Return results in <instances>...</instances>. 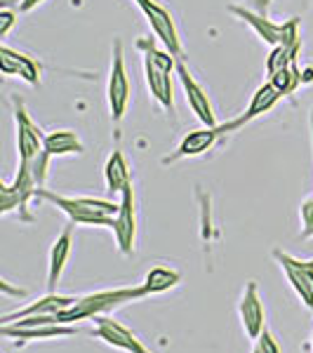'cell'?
<instances>
[{
    "label": "cell",
    "instance_id": "16",
    "mask_svg": "<svg viewBox=\"0 0 313 353\" xmlns=\"http://www.w3.org/2000/svg\"><path fill=\"white\" fill-rule=\"evenodd\" d=\"M71 250H73V224L66 221V226L61 229L59 236L54 238L52 248H50V254H48V292H57L61 283V276L66 271V264L71 259Z\"/></svg>",
    "mask_w": 313,
    "mask_h": 353
},
{
    "label": "cell",
    "instance_id": "30",
    "mask_svg": "<svg viewBox=\"0 0 313 353\" xmlns=\"http://www.w3.org/2000/svg\"><path fill=\"white\" fill-rule=\"evenodd\" d=\"M311 151H313V109H311Z\"/></svg>",
    "mask_w": 313,
    "mask_h": 353
},
{
    "label": "cell",
    "instance_id": "3",
    "mask_svg": "<svg viewBox=\"0 0 313 353\" xmlns=\"http://www.w3.org/2000/svg\"><path fill=\"white\" fill-rule=\"evenodd\" d=\"M146 299V290L141 285H128V288H111V290H97V292L83 294L76 299V304L57 313V321L61 325H73L78 321L88 318L106 316V313L121 309L125 304Z\"/></svg>",
    "mask_w": 313,
    "mask_h": 353
},
{
    "label": "cell",
    "instance_id": "6",
    "mask_svg": "<svg viewBox=\"0 0 313 353\" xmlns=\"http://www.w3.org/2000/svg\"><path fill=\"white\" fill-rule=\"evenodd\" d=\"M36 196L38 184L33 179V172L24 168V165H19L12 184L10 181H0V214L8 217V214L17 212L24 224H31V221H36V214L28 212V203Z\"/></svg>",
    "mask_w": 313,
    "mask_h": 353
},
{
    "label": "cell",
    "instance_id": "28",
    "mask_svg": "<svg viewBox=\"0 0 313 353\" xmlns=\"http://www.w3.org/2000/svg\"><path fill=\"white\" fill-rule=\"evenodd\" d=\"M45 3V0H21L19 3V12H33L36 8H41V5Z\"/></svg>",
    "mask_w": 313,
    "mask_h": 353
},
{
    "label": "cell",
    "instance_id": "10",
    "mask_svg": "<svg viewBox=\"0 0 313 353\" xmlns=\"http://www.w3.org/2000/svg\"><path fill=\"white\" fill-rule=\"evenodd\" d=\"M229 132H226V125L221 123L217 125V128H198L193 130V132L184 134L181 137V141L177 144V149L170 151L168 156L161 158V165H177L181 161H186V158H198L203 156V153H208L210 149H214L217 146V141L221 139V137H226Z\"/></svg>",
    "mask_w": 313,
    "mask_h": 353
},
{
    "label": "cell",
    "instance_id": "20",
    "mask_svg": "<svg viewBox=\"0 0 313 353\" xmlns=\"http://www.w3.org/2000/svg\"><path fill=\"white\" fill-rule=\"evenodd\" d=\"M104 181H106V191H109L111 196H123L125 189L132 184L130 165H128V161H125V153L121 149H116L109 158H106Z\"/></svg>",
    "mask_w": 313,
    "mask_h": 353
},
{
    "label": "cell",
    "instance_id": "22",
    "mask_svg": "<svg viewBox=\"0 0 313 353\" xmlns=\"http://www.w3.org/2000/svg\"><path fill=\"white\" fill-rule=\"evenodd\" d=\"M181 283V273L177 269H168V266H153L144 276L141 288L146 290V297H156V294L170 292Z\"/></svg>",
    "mask_w": 313,
    "mask_h": 353
},
{
    "label": "cell",
    "instance_id": "31",
    "mask_svg": "<svg viewBox=\"0 0 313 353\" xmlns=\"http://www.w3.org/2000/svg\"><path fill=\"white\" fill-rule=\"evenodd\" d=\"M252 353H261V351H259V346H257V344H254V346H252Z\"/></svg>",
    "mask_w": 313,
    "mask_h": 353
},
{
    "label": "cell",
    "instance_id": "19",
    "mask_svg": "<svg viewBox=\"0 0 313 353\" xmlns=\"http://www.w3.org/2000/svg\"><path fill=\"white\" fill-rule=\"evenodd\" d=\"M78 297H71V294H59V292H48L45 297L31 301V304L21 306L12 313H5L0 318V325L5 323H14V321H21V318H31V316H57L59 311L68 309V306L76 304Z\"/></svg>",
    "mask_w": 313,
    "mask_h": 353
},
{
    "label": "cell",
    "instance_id": "15",
    "mask_svg": "<svg viewBox=\"0 0 313 353\" xmlns=\"http://www.w3.org/2000/svg\"><path fill=\"white\" fill-rule=\"evenodd\" d=\"M78 332H81V330L76 325H61V323H45V325H17V323H8V325H0V334H3L5 339L17 341V344L73 337V334H78Z\"/></svg>",
    "mask_w": 313,
    "mask_h": 353
},
{
    "label": "cell",
    "instance_id": "29",
    "mask_svg": "<svg viewBox=\"0 0 313 353\" xmlns=\"http://www.w3.org/2000/svg\"><path fill=\"white\" fill-rule=\"evenodd\" d=\"M0 288H3V292H5V294H17V297H24V294H26V290H12V288H10V283H8V281L0 283Z\"/></svg>",
    "mask_w": 313,
    "mask_h": 353
},
{
    "label": "cell",
    "instance_id": "2",
    "mask_svg": "<svg viewBox=\"0 0 313 353\" xmlns=\"http://www.w3.org/2000/svg\"><path fill=\"white\" fill-rule=\"evenodd\" d=\"M137 48L144 57V81L149 88V94L156 104H161L170 116L177 113L174 106V88H172V73H177V57L168 50H161L151 38H139Z\"/></svg>",
    "mask_w": 313,
    "mask_h": 353
},
{
    "label": "cell",
    "instance_id": "8",
    "mask_svg": "<svg viewBox=\"0 0 313 353\" xmlns=\"http://www.w3.org/2000/svg\"><path fill=\"white\" fill-rule=\"evenodd\" d=\"M137 8L144 12L153 36L161 41L163 48L168 50V52H172L177 59H184V45H181L179 28H177V24H174L172 14H170L163 5H158L156 0H141Z\"/></svg>",
    "mask_w": 313,
    "mask_h": 353
},
{
    "label": "cell",
    "instance_id": "5",
    "mask_svg": "<svg viewBox=\"0 0 313 353\" xmlns=\"http://www.w3.org/2000/svg\"><path fill=\"white\" fill-rule=\"evenodd\" d=\"M130 94H132V85H130L128 66H125V48L121 38H116L111 52L109 83H106V104H109V116L113 125H121L125 113H128Z\"/></svg>",
    "mask_w": 313,
    "mask_h": 353
},
{
    "label": "cell",
    "instance_id": "4",
    "mask_svg": "<svg viewBox=\"0 0 313 353\" xmlns=\"http://www.w3.org/2000/svg\"><path fill=\"white\" fill-rule=\"evenodd\" d=\"M229 12L236 17V19L245 21V24L257 33L259 41H264L266 45L276 48V45H294V43H301V36H299V19L292 17V19L283 21V24H276L271 21L266 14H259L250 8H241V5H229Z\"/></svg>",
    "mask_w": 313,
    "mask_h": 353
},
{
    "label": "cell",
    "instance_id": "26",
    "mask_svg": "<svg viewBox=\"0 0 313 353\" xmlns=\"http://www.w3.org/2000/svg\"><path fill=\"white\" fill-rule=\"evenodd\" d=\"M17 24V12L10 8H3L0 10V38H8L10 31L14 28Z\"/></svg>",
    "mask_w": 313,
    "mask_h": 353
},
{
    "label": "cell",
    "instance_id": "9",
    "mask_svg": "<svg viewBox=\"0 0 313 353\" xmlns=\"http://www.w3.org/2000/svg\"><path fill=\"white\" fill-rule=\"evenodd\" d=\"M271 254L285 273L290 288L294 290L299 301L313 313V259H297L283 250H273Z\"/></svg>",
    "mask_w": 313,
    "mask_h": 353
},
{
    "label": "cell",
    "instance_id": "7",
    "mask_svg": "<svg viewBox=\"0 0 313 353\" xmlns=\"http://www.w3.org/2000/svg\"><path fill=\"white\" fill-rule=\"evenodd\" d=\"M12 111H14V132H17V158H19V165L31 168L45 153V134L33 123V118L28 116L21 97H12Z\"/></svg>",
    "mask_w": 313,
    "mask_h": 353
},
{
    "label": "cell",
    "instance_id": "23",
    "mask_svg": "<svg viewBox=\"0 0 313 353\" xmlns=\"http://www.w3.org/2000/svg\"><path fill=\"white\" fill-rule=\"evenodd\" d=\"M301 50V43H294V45H276L271 48L269 57H266V73H276L281 68H285L290 64H297V54Z\"/></svg>",
    "mask_w": 313,
    "mask_h": 353
},
{
    "label": "cell",
    "instance_id": "14",
    "mask_svg": "<svg viewBox=\"0 0 313 353\" xmlns=\"http://www.w3.org/2000/svg\"><path fill=\"white\" fill-rule=\"evenodd\" d=\"M116 245L125 257H132L134 254V243H137V210H134V186L130 184L125 193L121 196V210H118L116 217Z\"/></svg>",
    "mask_w": 313,
    "mask_h": 353
},
{
    "label": "cell",
    "instance_id": "18",
    "mask_svg": "<svg viewBox=\"0 0 313 353\" xmlns=\"http://www.w3.org/2000/svg\"><path fill=\"white\" fill-rule=\"evenodd\" d=\"M0 68H3L5 76H17L24 83H28L31 88L41 85V64L33 59L31 54L12 50L8 45L0 48Z\"/></svg>",
    "mask_w": 313,
    "mask_h": 353
},
{
    "label": "cell",
    "instance_id": "33",
    "mask_svg": "<svg viewBox=\"0 0 313 353\" xmlns=\"http://www.w3.org/2000/svg\"><path fill=\"white\" fill-rule=\"evenodd\" d=\"M311 346H313V334H311Z\"/></svg>",
    "mask_w": 313,
    "mask_h": 353
},
{
    "label": "cell",
    "instance_id": "17",
    "mask_svg": "<svg viewBox=\"0 0 313 353\" xmlns=\"http://www.w3.org/2000/svg\"><path fill=\"white\" fill-rule=\"evenodd\" d=\"M281 99H283V94L278 92L276 88H273V83H271V81H269V83H264V85H259V88L254 90V94L250 97L248 109L243 111L238 118H233V121L224 123V125H226V132H236V130H241L243 125L257 121V118H261L264 113H269Z\"/></svg>",
    "mask_w": 313,
    "mask_h": 353
},
{
    "label": "cell",
    "instance_id": "25",
    "mask_svg": "<svg viewBox=\"0 0 313 353\" xmlns=\"http://www.w3.org/2000/svg\"><path fill=\"white\" fill-rule=\"evenodd\" d=\"M299 219H301L299 241H311L313 238V198H304V201H301Z\"/></svg>",
    "mask_w": 313,
    "mask_h": 353
},
{
    "label": "cell",
    "instance_id": "32",
    "mask_svg": "<svg viewBox=\"0 0 313 353\" xmlns=\"http://www.w3.org/2000/svg\"><path fill=\"white\" fill-rule=\"evenodd\" d=\"M134 3H137V5H139V3H141V0H134Z\"/></svg>",
    "mask_w": 313,
    "mask_h": 353
},
{
    "label": "cell",
    "instance_id": "27",
    "mask_svg": "<svg viewBox=\"0 0 313 353\" xmlns=\"http://www.w3.org/2000/svg\"><path fill=\"white\" fill-rule=\"evenodd\" d=\"M271 3L273 0H248V8L254 10V12H259V14H266L271 8Z\"/></svg>",
    "mask_w": 313,
    "mask_h": 353
},
{
    "label": "cell",
    "instance_id": "24",
    "mask_svg": "<svg viewBox=\"0 0 313 353\" xmlns=\"http://www.w3.org/2000/svg\"><path fill=\"white\" fill-rule=\"evenodd\" d=\"M269 81L273 83V88H276L283 97H287L301 85V71H299L297 64H290L285 68H281V71L271 73Z\"/></svg>",
    "mask_w": 313,
    "mask_h": 353
},
{
    "label": "cell",
    "instance_id": "21",
    "mask_svg": "<svg viewBox=\"0 0 313 353\" xmlns=\"http://www.w3.org/2000/svg\"><path fill=\"white\" fill-rule=\"evenodd\" d=\"M45 153L50 158L73 156V153L81 156V153H85V144L73 130H52V132L45 134Z\"/></svg>",
    "mask_w": 313,
    "mask_h": 353
},
{
    "label": "cell",
    "instance_id": "12",
    "mask_svg": "<svg viewBox=\"0 0 313 353\" xmlns=\"http://www.w3.org/2000/svg\"><path fill=\"white\" fill-rule=\"evenodd\" d=\"M177 78L184 88V94H186V104L189 109L196 113V118L201 121L205 128H217V113H214V106L210 101L208 92L201 83L193 78V73L189 71V66L184 64V59H177Z\"/></svg>",
    "mask_w": 313,
    "mask_h": 353
},
{
    "label": "cell",
    "instance_id": "11",
    "mask_svg": "<svg viewBox=\"0 0 313 353\" xmlns=\"http://www.w3.org/2000/svg\"><path fill=\"white\" fill-rule=\"evenodd\" d=\"M92 321H94L92 337L104 341L111 349H118L123 353H153L151 349H146V346L141 344V339L137 337L130 327H125L123 323L113 321L109 316H97Z\"/></svg>",
    "mask_w": 313,
    "mask_h": 353
},
{
    "label": "cell",
    "instance_id": "1",
    "mask_svg": "<svg viewBox=\"0 0 313 353\" xmlns=\"http://www.w3.org/2000/svg\"><path fill=\"white\" fill-rule=\"evenodd\" d=\"M38 201L54 205L57 210L66 214V219L73 226H97V229H116V217L121 203L104 201V198L92 196H59L50 189H38Z\"/></svg>",
    "mask_w": 313,
    "mask_h": 353
},
{
    "label": "cell",
    "instance_id": "13",
    "mask_svg": "<svg viewBox=\"0 0 313 353\" xmlns=\"http://www.w3.org/2000/svg\"><path fill=\"white\" fill-rule=\"evenodd\" d=\"M238 318H241L243 332L252 341L259 339V334L266 330V306L259 294L257 281H248L245 290H243L241 301H238Z\"/></svg>",
    "mask_w": 313,
    "mask_h": 353
}]
</instances>
